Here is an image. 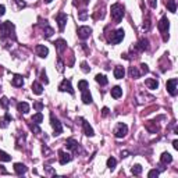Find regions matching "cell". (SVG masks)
Wrapping results in <instances>:
<instances>
[{"mask_svg":"<svg viewBox=\"0 0 178 178\" xmlns=\"http://www.w3.org/2000/svg\"><path fill=\"white\" fill-rule=\"evenodd\" d=\"M110 14H111V18L114 20V22H120L124 17V7L120 3L113 4L110 8Z\"/></svg>","mask_w":178,"mask_h":178,"instance_id":"cell-1","label":"cell"},{"mask_svg":"<svg viewBox=\"0 0 178 178\" xmlns=\"http://www.w3.org/2000/svg\"><path fill=\"white\" fill-rule=\"evenodd\" d=\"M0 31H2V38H6V36L11 38L13 36L15 39V36H14V25H13L10 21L3 22V24L0 25Z\"/></svg>","mask_w":178,"mask_h":178,"instance_id":"cell-2","label":"cell"},{"mask_svg":"<svg viewBox=\"0 0 178 178\" xmlns=\"http://www.w3.org/2000/svg\"><path fill=\"white\" fill-rule=\"evenodd\" d=\"M111 35H109L107 36V39H109V42L111 45H117L120 43L121 40L124 39V35H125V32H124V29H117V31H111Z\"/></svg>","mask_w":178,"mask_h":178,"instance_id":"cell-3","label":"cell"},{"mask_svg":"<svg viewBox=\"0 0 178 178\" xmlns=\"http://www.w3.org/2000/svg\"><path fill=\"white\" fill-rule=\"evenodd\" d=\"M157 27H159V31H160V32H163V33H164V36H163L164 42H167V40H168V33H167V31H168V28H170V21L167 20V17H163V18L160 20V22L157 24Z\"/></svg>","mask_w":178,"mask_h":178,"instance_id":"cell-4","label":"cell"},{"mask_svg":"<svg viewBox=\"0 0 178 178\" xmlns=\"http://www.w3.org/2000/svg\"><path fill=\"white\" fill-rule=\"evenodd\" d=\"M128 134V127L125 124L120 123L117 125V128L114 130V135H116V138H124L125 135Z\"/></svg>","mask_w":178,"mask_h":178,"instance_id":"cell-5","label":"cell"},{"mask_svg":"<svg viewBox=\"0 0 178 178\" xmlns=\"http://www.w3.org/2000/svg\"><path fill=\"white\" fill-rule=\"evenodd\" d=\"M50 121H52V127H53V130H55V135H60L63 132L61 123H60L57 118H55V114H53V113L50 114Z\"/></svg>","mask_w":178,"mask_h":178,"instance_id":"cell-6","label":"cell"},{"mask_svg":"<svg viewBox=\"0 0 178 178\" xmlns=\"http://www.w3.org/2000/svg\"><path fill=\"white\" fill-rule=\"evenodd\" d=\"M177 84H178V80L177 78H173V80H168L167 81V91L171 96H175L177 95Z\"/></svg>","mask_w":178,"mask_h":178,"instance_id":"cell-7","label":"cell"},{"mask_svg":"<svg viewBox=\"0 0 178 178\" xmlns=\"http://www.w3.org/2000/svg\"><path fill=\"white\" fill-rule=\"evenodd\" d=\"M91 33H92V28H89V27H80L78 28V38L82 40L88 39L91 36Z\"/></svg>","mask_w":178,"mask_h":178,"instance_id":"cell-8","label":"cell"},{"mask_svg":"<svg viewBox=\"0 0 178 178\" xmlns=\"http://www.w3.org/2000/svg\"><path fill=\"white\" fill-rule=\"evenodd\" d=\"M56 21H57V24H58V29H60V31H64V27H66V24H67V14L58 13V14L56 15Z\"/></svg>","mask_w":178,"mask_h":178,"instance_id":"cell-9","label":"cell"},{"mask_svg":"<svg viewBox=\"0 0 178 178\" xmlns=\"http://www.w3.org/2000/svg\"><path fill=\"white\" fill-rule=\"evenodd\" d=\"M58 89L61 92H68V93H71V95H74V89H73V86H71V82H70V80H64L60 84V86H58Z\"/></svg>","mask_w":178,"mask_h":178,"instance_id":"cell-10","label":"cell"},{"mask_svg":"<svg viewBox=\"0 0 178 178\" xmlns=\"http://www.w3.org/2000/svg\"><path fill=\"white\" fill-rule=\"evenodd\" d=\"M71 155L70 153H66V152H63V150H60L58 152V161H60V164L61 166H64V164H67L68 161H71Z\"/></svg>","mask_w":178,"mask_h":178,"instance_id":"cell-11","label":"cell"},{"mask_svg":"<svg viewBox=\"0 0 178 178\" xmlns=\"http://www.w3.org/2000/svg\"><path fill=\"white\" fill-rule=\"evenodd\" d=\"M36 55L42 58L47 57V55H49V49H47L45 45H38L36 46Z\"/></svg>","mask_w":178,"mask_h":178,"instance_id":"cell-12","label":"cell"},{"mask_svg":"<svg viewBox=\"0 0 178 178\" xmlns=\"http://www.w3.org/2000/svg\"><path fill=\"white\" fill-rule=\"evenodd\" d=\"M55 47H56V50H57L58 53H63V52L66 50V47H67V42L64 39H57L55 42Z\"/></svg>","mask_w":178,"mask_h":178,"instance_id":"cell-13","label":"cell"},{"mask_svg":"<svg viewBox=\"0 0 178 178\" xmlns=\"http://www.w3.org/2000/svg\"><path fill=\"white\" fill-rule=\"evenodd\" d=\"M135 47H136L138 50H141V52L148 50V49H149V40H148V39H145V38H142V39L139 40V42H138V45H136Z\"/></svg>","mask_w":178,"mask_h":178,"instance_id":"cell-14","label":"cell"},{"mask_svg":"<svg viewBox=\"0 0 178 178\" xmlns=\"http://www.w3.org/2000/svg\"><path fill=\"white\" fill-rule=\"evenodd\" d=\"M66 146H67V149H70V150H75V152L78 150V142H77L75 139H73V138L67 139Z\"/></svg>","mask_w":178,"mask_h":178,"instance_id":"cell-15","label":"cell"},{"mask_svg":"<svg viewBox=\"0 0 178 178\" xmlns=\"http://www.w3.org/2000/svg\"><path fill=\"white\" fill-rule=\"evenodd\" d=\"M124 75H125V70H124V67L117 66L116 68H114V77H116L117 80H123Z\"/></svg>","mask_w":178,"mask_h":178,"instance_id":"cell-16","label":"cell"},{"mask_svg":"<svg viewBox=\"0 0 178 178\" xmlns=\"http://www.w3.org/2000/svg\"><path fill=\"white\" fill-rule=\"evenodd\" d=\"M14 171H15V174L22 175V174H25L27 173V167L22 163H15L14 164Z\"/></svg>","mask_w":178,"mask_h":178,"instance_id":"cell-17","label":"cell"},{"mask_svg":"<svg viewBox=\"0 0 178 178\" xmlns=\"http://www.w3.org/2000/svg\"><path fill=\"white\" fill-rule=\"evenodd\" d=\"M17 109H18V111L21 113V114H27V113L29 111V105L27 102H20L18 105H17Z\"/></svg>","mask_w":178,"mask_h":178,"instance_id":"cell-18","label":"cell"},{"mask_svg":"<svg viewBox=\"0 0 178 178\" xmlns=\"http://www.w3.org/2000/svg\"><path fill=\"white\" fill-rule=\"evenodd\" d=\"M82 102H84L85 105H91V103H92V95L89 93L88 89L82 91Z\"/></svg>","mask_w":178,"mask_h":178,"instance_id":"cell-19","label":"cell"},{"mask_svg":"<svg viewBox=\"0 0 178 178\" xmlns=\"http://www.w3.org/2000/svg\"><path fill=\"white\" fill-rule=\"evenodd\" d=\"M145 85L149 89H157L159 88V82H157L156 80H153V78H148V80L145 81Z\"/></svg>","mask_w":178,"mask_h":178,"instance_id":"cell-20","label":"cell"},{"mask_svg":"<svg viewBox=\"0 0 178 178\" xmlns=\"http://www.w3.org/2000/svg\"><path fill=\"white\" fill-rule=\"evenodd\" d=\"M32 92L35 95H42L43 93V86H42L39 82H33L32 84Z\"/></svg>","mask_w":178,"mask_h":178,"instance_id":"cell-21","label":"cell"},{"mask_svg":"<svg viewBox=\"0 0 178 178\" xmlns=\"http://www.w3.org/2000/svg\"><path fill=\"white\" fill-rule=\"evenodd\" d=\"M84 131H85V135L86 136H93L95 132H93V128L89 125V123H86V121H84Z\"/></svg>","mask_w":178,"mask_h":178,"instance_id":"cell-22","label":"cell"},{"mask_svg":"<svg viewBox=\"0 0 178 178\" xmlns=\"http://www.w3.org/2000/svg\"><path fill=\"white\" fill-rule=\"evenodd\" d=\"M111 96L114 99H118V98H121L123 96V89H121L120 86H114L111 89Z\"/></svg>","mask_w":178,"mask_h":178,"instance_id":"cell-23","label":"cell"},{"mask_svg":"<svg viewBox=\"0 0 178 178\" xmlns=\"http://www.w3.org/2000/svg\"><path fill=\"white\" fill-rule=\"evenodd\" d=\"M160 160H161V163L163 164H170L171 161H173V156H171L170 153H163V155H161V157H160Z\"/></svg>","mask_w":178,"mask_h":178,"instance_id":"cell-24","label":"cell"},{"mask_svg":"<svg viewBox=\"0 0 178 178\" xmlns=\"http://www.w3.org/2000/svg\"><path fill=\"white\" fill-rule=\"evenodd\" d=\"M11 84L14 85V86H22L24 80H22L21 75H14V78H13V81H11Z\"/></svg>","mask_w":178,"mask_h":178,"instance_id":"cell-25","label":"cell"},{"mask_svg":"<svg viewBox=\"0 0 178 178\" xmlns=\"http://www.w3.org/2000/svg\"><path fill=\"white\" fill-rule=\"evenodd\" d=\"M43 121V114L40 111H38L36 114H33L32 116V123H35V124H40Z\"/></svg>","mask_w":178,"mask_h":178,"instance_id":"cell-26","label":"cell"},{"mask_svg":"<svg viewBox=\"0 0 178 178\" xmlns=\"http://www.w3.org/2000/svg\"><path fill=\"white\" fill-rule=\"evenodd\" d=\"M95 80H96V82H98V84H100V85H107V82H109V81H107V78H106L105 75H102V74H98Z\"/></svg>","mask_w":178,"mask_h":178,"instance_id":"cell-27","label":"cell"},{"mask_svg":"<svg viewBox=\"0 0 178 178\" xmlns=\"http://www.w3.org/2000/svg\"><path fill=\"white\" fill-rule=\"evenodd\" d=\"M167 8H168V11H171V13H175V11H177V3H175V0H168Z\"/></svg>","mask_w":178,"mask_h":178,"instance_id":"cell-28","label":"cell"},{"mask_svg":"<svg viewBox=\"0 0 178 178\" xmlns=\"http://www.w3.org/2000/svg\"><path fill=\"white\" fill-rule=\"evenodd\" d=\"M130 75H131L132 78H139V77H141V73H139L138 67H131V68H130Z\"/></svg>","mask_w":178,"mask_h":178,"instance_id":"cell-29","label":"cell"},{"mask_svg":"<svg viewBox=\"0 0 178 178\" xmlns=\"http://www.w3.org/2000/svg\"><path fill=\"white\" fill-rule=\"evenodd\" d=\"M43 35H45V38H50L53 33H55V31H53V28L52 27H49V25H46L45 27V29H43Z\"/></svg>","mask_w":178,"mask_h":178,"instance_id":"cell-30","label":"cell"},{"mask_svg":"<svg viewBox=\"0 0 178 178\" xmlns=\"http://www.w3.org/2000/svg\"><path fill=\"white\" fill-rule=\"evenodd\" d=\"M131 173L134 175H139L142 173V166H141V164H135L134 167L131 168Z\"/></svg>","mask_w":178,"mask_h":178,"instance_id":"cell-31","label":"cell"},{"mask_svg":"<svg viewBox=\"0 0 178 178\" xmlns=\"http://www.w3.org/2000/svg\"><path fill=\"white\" fill-rule=\"evenodd\" d=\"M116 164H117V160L114 159V157H109V159H107V167H109L110 170H113V168L116 167Z\"/></svg>","mask_w":178,"mask_h":178,"instance_id":"cell-32","label":"cell"},{"mask_svg":"<svg viewBox=\"0 0 178 178\" xmlns=\"http://www.w3.org/2000/svg\"><path fill=\"white\" fill-rule=\"evenodd\" d=\"M78 89H80L81 92L85 91V89H88V82H86V81H85V80L80 81V82H78Z\"/></svg>","mask_w":178,"mask_h":178,"instance_id":"cell-33","label":"cell"},{"mask_svg":"<svg viewBox=\"0 0 178 178\" xmlns=\"http://www.w3.org/2000/svg\"><path fill=\"white\" fill-rule=\"evenodd\" d=\"M0 160H2V161H10L11 156L10 155H7L6 152H0Z\"/></svg>","mask_w":178,"mask_h":178,"instance_id":"cell-34","label":"cell"},{"mask_svg":"<svg viewBox=\"0 0 178 178\" xmlns=\"http://www.w3.org/2000/svg\"><path fill=\"white\" fill-rule=\"evenodd\" d=\"M29 128H31V131L35 132V134H40V128H39V124H31L29 125Z\"/></svg>","mask_w":178,"mask_h":178,"instance_id":"cell-35","label":"cell"},{"mask_svg":"<svg viewBox=\"0 0 178 178\" xmlns=\"http://www.w3.org/2000/svg\"><path fill=\"white\" fill-rule=\"evenodd\" d=\"M8 103H10V102H8V99L6 98V96H3V98L0 99V106H2L3 109H7V107H8Z\"/></svg>","mask_w":178,"mask_h":178,"instance_id":"cell-36","label":"cell"},{"mask_svg":"<svg viewBox=\"0 0 178 178\" xmlns=\"http://www.w3.org/2000/svg\"><path fill=\"white\" fill-rule=\"evenodd\" d=\"M33 109H36L38 111H40V110L43 109V103H40V102H35V103H33Z\"/></svg>","mask_w":178,"mask_h":178,"instance_id":"cell-37","label":"cell"},{"mask_svg":"<svg viewBox=\"0 0 178 178\" xmlns=\"http://www.w3.org/2000/svg\"><path fill=\"white\" fill-rule=\"evenodd\" d=\"M157 175H159V170H150L149 174H148V177L152 178V177H157Z\"/></svg>","mask_w":178,"mask_h":178,"instance_id":"cell-38","label":"cell"},{"mask_svg":"<svg viewBox=\"0 0 178 178\" xmlns=\"http://www.w3.org/2000/svg\"><path fill=\"white\" fill-rule=\"evenodd\" d=\"M40 80L43 81L45 84H49V80H47V75H46V73H45V71L40 74Z\"/></svg>","mask_w":178,"mask_h":178,"instance_id":"cell-39","label":"cell"},{"mask_svg":"<svg viewBox=\"0 0 178 178\" xmlns=\"http://www.w3.org/2000/svg\"><path fill=\"white\" fill-rule=\"evenodd\" d=\"M78 17H80V20H86V17H88V14H86V11H81L80 13V15H78Z\"/></svg>","mask_w":178,"mask_h":178,"instance_id":"cell-40","label":"cell"},{"mask_svg":"<svg viewBox=\"0 0 178 178\" xmlns=\"http://www.w3.org/2000/svg\"><path fill=\"white\" fill-rule=\"evenodd\" d=\"M102 116L103 117L109 116V109H107V107H103V109H102Z\"/></svg>","mask_w":178,"mask_h":178,"instance_id":"cell-41","label":"cell"},{"mask_svg":"<svg viewBox=\"0 0 178 178\" xmlns=\"http://www.w3.org/2000/svg\"><path fill=\"white\" fill-rule=\"evenodd\" d=\"M81 67H82V71H84V73H88V71H89V68H88V66H86V63H82Z\"/></svg>","mask_w":178,"mask_h":178,"instance_id":"cell-42","label":"cell"},{"mask_svg":"<svg viewBox=\"0 0 178 178\" xmlns=\"http://www.w3.org/2000/svg\"><path fill=\"white\" fill-rule=\"evenodd\" d=\"M4 13H6V7H4L3 4H0V17L4 15Z\"/></svg>","mask_w":178,"mask_h":178,"instance_id":"cell-43","label":"cell"},{"mask_svg":"<svg viewBox=\"0 0 178 178\" xmlns=\"http://www.w3.org/2000/svg\"><path fill=\"white\" fill-rule=\"evenodd\" d=\"M141 67H142V73H143V74L149 71V68H148V66H146V64H141Z\"/></svg>","mask_w":178,"mask_h":178,"instance_id":"cell-44","label":"cell"},{"mask_svg":"<svg viewBox=\"0 0 178 178\" xmlns=\"http://www.w3.org/2000/svg\"><path fill=\"white\" fill-rule=\"evenodd\" d=\"M149 4H150V7H152V8H155L157 6V2H156V0H149Z\"/></svg>","mask_w":178,"mask_h":178,"instance_id":"cell-45","label":"cell"},{"mask_svg":"<svg viewBox=\"0 0 178 178\" xmlns=\"http://www.w3.org/2000/svg\"><path fill=\"white\" fill-rule=\"evenodd\" d=\"M0 125L3 128H6L7 127V120H3V118H2V120H0Z\"/></svg>","mask_w":178,"mask_h":178,"instance_id":"cell-46","label":"cell"},{"mask_svg":"<svg viewBox=\"0 0 178 178\" xmlns=\"http://www.w3.org/2000/svg\"><path fill=\"white\" fill-rule=\"evenodd\" d=\"M57 66H58V71H63V63L60 61V60H58V64H57Z\"/></svg>","mask_w":178,"mask_h":178,"instance_id":"cell-47","label":"cell"},{"mask_svg":"<svg viewBox=\"0 0 178 178\" xmlns=\"http://www.w3.org/2000/svg\"><path fill=\"white\" fill-rule=\"evenodd\" d=\"M173 146H174V149L178 150V141H174L173 142Z\"/></svg>","mask_w":178,"mask_h":178,"instance_id":"cell-48","label":"cell"},{"mask_svg":"<svg viewBox=\"0 0 178 178\" xmlns=\"http://www.w3.org/2000/svg\"><path fill=\"white\" fill-rule=\"evenodd\" d=\"M6 120H7V121H11V120H13V117H11L10 114H6Z\"/></svg>","mask_w":178,"mask_h":178,"instance_id":"cell-49","label":"cell"},{"mask_svg":"<svg viewBox=\"0 0 178 178\" xmlns=\"http://www.w3.org/2000/svg\"><path fill=\"white\" fill-rule=\"evenodd\" d=\"M78 3H82V4H88V3H89V0H80V2H78Z\"/></svg>","mask_w":178,"mask_h":178,"instance_id":"cell-50","label":"cell"},{"mask_svg":"<svg viewBox=\"0 0 178 178\" xmlns=\"http://www.w3.org/2000/svg\"><path fill=\"white\" fill-rule=\"evenodd\" d=\"M127 155H128V152H123V153H121V157H125Z\"/></svg>","mask_w":178,"mask_h":178,"instance_id":"cell-51","label":"cell"},{"mask_svg":"<svg viewBox=\"0 0 178 178\" xmlns=\"http://www.w3.org/2000/svg\"><path fill=\"white\" fill-rule=\"evenodd\" d=\"M45 2H46V3H52V2H53V0H45Z\"/></svg>","mask_w":178,"mask_h":178,"instance_id":"cell-52","label":"cell"}]
</instances>
